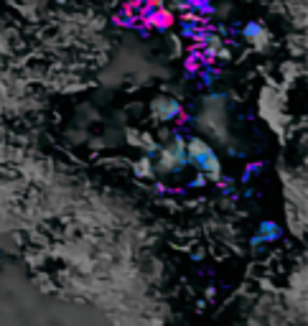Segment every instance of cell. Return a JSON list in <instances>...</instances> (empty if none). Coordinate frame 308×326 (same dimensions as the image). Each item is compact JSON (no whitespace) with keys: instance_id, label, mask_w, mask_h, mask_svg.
<instances>
[{"instance_id":"cell-5","label":"cell","mask_w":308,"mask_h":326,"mask_svg":"<svg viewBox=\"0 0 308 326\" xmlns=\"http://www.w3.org/2000/svg\"><path fill=\"white\" fill-rule=\"evenodd\" d=\"M173 5L191 8V10H199V13H214V0H173Z\"/></svg>"},{"instance_id":"cell-4","label":"cell","mask_w":308,"mask_h":326,"mask_svg":"<svg viewBox=\"0 0 308 326\" xmlns=\"http://www.w3.org/2000/svg\"><path fill=\"white\" fill-rule=\"evenodd\" d=\"M242 36H245V41H250L252 46H257V49H262L268 43V31H265L262 23H257V20H250V23L242 28Z\"/></svg>"},{"instance_id":"cell-2","label":"cell","mask_w":308,"mask_h":326,"mask_svg":"<svg viewBox=\"0 0 308 326\" xmlns=\"http://www.w3.org/2000/svg\"><path fill=\"white\" fill-rule=\"evenodd\" d=\"M153 112H156L158 120L171 122V120H176V117L181 115V105L176 102L173 97H158L156 102H153Z\"/></svg>"},{"instance_id":"cell-3","label":"cell","mask_w":308,"mask_h":326,"mask_svg":"<svg viewBox=\"0 0 308 326\" xmlns=\"http://www.w3.org/2000/svg\"><path fill=\"white\" fill-rule=\"evenodd\" d=\"M280 227L275 224V222H262L260 224V229H257V234L252 237V245L260 250L262 245H270V242H275V240H280Z\"/></svg>"},{"instance_id":"cell-1","label":"cell","mask_w":308,"mask_h":326,"mask_svg":"<svg viewBox=\"0 0 308 326\" xmlns=\"http://www.w3.org/2000/svg\"><path fill=\"white\" fill-rule=\"evenodd\" d=\"M186 156H189V161L199 171H204V173H219V158L214 156V150L206 143L191 140L189 148H186Z\"/></svg>"},{"instance_id":"cell-6","label":"cell","mask_w":308,"mask_h":326,"mask_svg":"<svg viewBox=\"0 0 308 326\" xmlns=\"http://www.w3.org/2000/svg\"><path fill=\"white\" fill-rule=\"evenodd\" d=\"M260 171H262V163H252V166L245 171V176H242V179H245V181H250V179L255 176V173H260Z\"/></svg>"}]
</instances>
